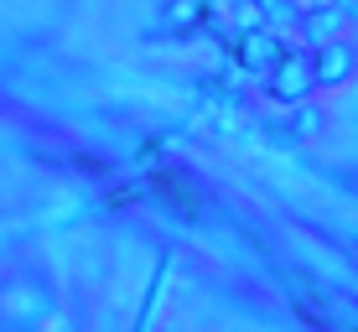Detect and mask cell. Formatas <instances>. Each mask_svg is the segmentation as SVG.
Returning a JSON list of instances; mask_svg holds the SVG:
<instances>
[]
</instances>
